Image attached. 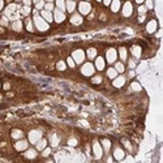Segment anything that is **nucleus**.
<instances>
[{
	"instance_id": "48",
	"label": "nucleus",
	"mask_w": 163,
	"mask_h": 163,
	"mask_svg": "<svg viewBox=\"0 0 163 163\" xmlns=\"http://www.w3.org/2000/svg\"><path fill=\"white\" fill-rule=\"evenodd\" d=\"M22 3L25 5H30V4H31V0H22Z\"/></svg>"
},
{
	"instance_id": "42",
	"label": "nucleus",
	"mask_w": 163,
	"mask_h": 163,
	"mask_svg": "<svg viewBox=\"0 0 163 163\" xmlns=\"http://www.w3.org/2000/svg\"><path fill=\"white\" fill-rule=\"evenodd\" d=\"M146 11H147V8L145 7V5H140V7H138V13L140 14H145Z\"/></svg>"
},
{
	"instance_id": "33",
	"label": "nucleus",
	"mask_w": 163,
	"mask_h": 163,
	"mask_svg": "<svg viewBox=\"0 0 163 163\" xmlns=\"http://www.w3.org/2000/svg\"><path fill=\"white\" fill-rule=\"evenodd\" d=\"M102 145H103V150L104 152H108L111 147V141L110 140H103L102 141Z\"/></svg>"
},
{
	"instance_id": "4",
	"label": "nucleus",
	"mask_w": 163,
	"mask_h": 163,
	"mask_svg": "<svg viewBox=\"0 0 163 163\" xmlns=\"http://www.w3.org/2000/svg\"><path fill=\"white\" fill-rule=\"evenodd\" d=\"M41 138H42V132L38 131V129H33V131L29 132V142L30 144L35 145Z\"/></svg>"
},
{
	"instance_id": "16",
	"label": "nucleus",
	"mask_w": 163,
	"mask_h": 163,
	"mask_svg": "<svg viewBox=\"0 0 163 163\" xmlns=\"http://www.w3.org/2000/svg\"><path fill=\"white\" fill-rule=\"evenodd\" d=\"M41 16L43 17V19L46 20L48 24H50V22H52V21H54V16H52V12H50V11L42 9V12H41Z\"/></svg>"
},
{
	"instance_id": "2",
	"label": "nucleus",
	"mask_w": 163,
	"mask_h": 163,
	"mask_svg": "<svg viewBox=\"0 0 163 163\" xmlns=\"http://www.w3.org/2000/svg\"><path fill=\"white\" fill-rule=\"evenodd\" d=\"M94 72H95V67L92 64V63H85V64L81 67V73H82L84 76H86V77L93 76Z\"/></svg>"
},
{
	"instance_id": "35",
	"label": "nucleus",
	"mask_w": 163,
	"mask_h": 163,
	"mask_svg": "<svg viewBox=\"0 0 163 163\" xmlns=\"http://www.w3.org/2000/svg\"><path fill=\"white\" fill-rule=\"evenodd\" d=\"M131 90H133V92H140V90H141V85L138 82H132L131 84Z\"/></svg>"
},
{
	"instance_id": "22",
	"label": "nucleus",
	"mask_w": 163,
	"mask_h": 163,
	"mask_svg": "<svg viewBox=\"0 0 163 163\" xmlns=\"http://www.w3.org/2000/svg\"><path fill=\"white\" fill-rule=\"evenodd\" d=\"M11 136H12V138H14V140H20V138L24 137V132L21 131V129H13Z\"/></svg>"
},
{
	"instance_id": "50",
	"label": "nucleus",
	"mask_w": 163,
	"mask_h": 163,
	"mask_svg": "<svg viewBox=\"0 0 163 163\" xmlns=\"http://www.w3.org/2000/svg\"><path fill=\"white\" fill-rule=\"evenodd\" d=\"M3 7H4V0H0V11L3 9Z\"/></svg>"
},
{
	"instance_id": "27",
	"label": "nucleus",
	"mask_w": 163,
	"mask_h": 163,
	"mask_svg": "<svg viewBox=\"0 0 163 163\" xmlns=\"http://www.w3.org/2000/svg\"><path fill=\"white\" fill-rule=\"evenodd\" d=\"M35 145H37V150H43L44 147L47 146V141L44 140V138H41Z\"/></svg>"
},
{
	"instance_id": "43",
	"label": "nucleus",
	"mask_w": 163,
	"mask_h": 163,
	"mask_svg": "<svg viewBox=\"0 0 163 163\" xmlns=\"http://www.w3.org/2000/svg\"><path fill=\"white\" fill-rule=\"evenodd\" d=\"M42 152H43V153H42V155H43V157H48L51 154V149H48V147H44Z\"/></svg>"
},
{
	"instance_id": "9",
	"label": "nucleus",
	"mask_w": 163,
	"mask_h": 163,
	"mask_svg": "<svg viewBox=\"0 0 163 163\" xmlns=\"http://www.w3.org/2000/svg\"><path fill=\"white\" fill-rule=\"evenodd\" d=\"M123 16L124 17H129L132 16V13H133V5H132L131 1H127L124 5H123Z\"/></svg>"
},
{
	"instance_id": "29",
	"label": "nucleus",
	"mask_w": 163,
	"mask_h": 163,
	"mask_svg": "<svg viewBox=\"0 0 163 163\" xmlns=\"http://www.w3.org/2000/svg\"><path fill=\"white\" fill-rule=\"evenodd\" d=\"M59 142H60V140H59V136L58 134H52V136H51V145H52L54 147L58 146Z\"/></svg>"
},
{
	"instance_id": "1",
	"label": "nucleus",
	"mask_w": 163,
	"mask_h": 163,
	"mask_svg": "<svg viewBox=\"0 0 163 163\" xmlns=\"http://www.w3.org/2000/svg\"><path fill=\"white\" fill-rule=\"evenodd\" d=\"M33 24L39 31H47L50 29V24L47 22L41 14H38L37 11H34V17H33Z\"/></svg>"
},
{
	"instance_id": "20",
	"label": "nucleus",
	"mask_w": 163,
	"mask_h": 163,
	"mask_svg": "<svg viewBox=\"0 0 163 163\" xmlns=\"http://www.w3.org/2000/svg\"><path fill=\"white\" fill-rule=\"evenodd\" d=\"M12 30H14V31L20 33L21 30H22V22H21L20 20H16L12 22Z\"/></svg>"
},
{
	"instance_id": "49",
	"label": "nucleus",
	"mask_w": 163,
	"mask_h": 163,
	"mask_svg": "<svg viewBox=\"0 0 163 163\" xmlns=\"http://www.w3.org/2000/svg\"><path fill=\"white\" fill-rule=\"evenodd\" d=\"M144 20H145V14H140V17H138V21H140V22H142Z\"/></svg>"
},
{
	"instance_id": "31",
	"label": "nucleus",
	"mask_w": 163,
	"mask_h": 163,
	"mask_svg": "<svg viewBox=\"0 0 163 163\" xmlns=\"http://www.w3.org/2000/svg\"><path fill=\"white\" fill-rule=\"evenodd\" d=\"M115 69L117 71V73H123V72L125 71V68H124V64H123L122 61L116 63V64H115Z\"/></svg>"
},
{
	"instance_id": "34",
	"label": "nucleus",
	"mask_w": 163,
	"mask_h": 163,
	"mask_svg": "<svg viewBox=\"0 0 163 163\" xmlns=\"http://www.w3.org/2000/svg\"><path fill=\"white\" fill-rule=\"evenodd\" d=\"M56 68H58L59 71H65V69H67V64H65L63 60H60V61H58V64H56Z\"/></svg>"
},
{
	"instance_id": "51",
	"label": "nucleus",
	"mask_w": 163,
	"mask_h": 163,
	"mask_svg": "<svg viewBox=\"0 0 163 163\" xmlns=\"http://www.w3.org/2000/svg\"><path fill=\"white\" fill-rule=\"evenodd\" d=\"M144 1H145V0H136V3H137V4H142Z\"/></svg>"
},
{
	"instance_id": "5",
	"label": "nucleus",
	"mask_w": 163,
	"mask_h": 163,
	"mask_svg": "<svg viewBox=\"0 0 163 163\" xmlns=\"http://www.w3.org/2000/svg\"><path fill=\"white\" fill-rule=\"evenodd\" d=\"M117 59V51L115 48H108L107 52H106V60H107L110 64H112V63H115Z\"/></svg>"
},
{
	"instance_id": "24",
	"label": "nucleus",
	"mask_w": 163,
	"mask_h": 163,
	"mask_svg": "<svg viewBox=\"0 0 163 163\" xmlns=\"http://www.w3.org/2000/svg\"><path fill=\"white\" fill-rule=\"evenodd\" d=\"M85 55L87 56V59H90V60H93V59H95L97 58V50L95 48H87V51H86V54Z\"/></svg>"
},
{
	"instance_id": "14",
	"label": "nucleus",
	"mask_w": 163,
	"mask_h": 163,
	"mask_svg": "<svg viewBox=\"0 0 163 163\" xmlns=\"http://www.w3.org/2000/svg\"><path fill=\"white\" fill-rule=\"evenodd\" d=\"M124 84H125V77L124 76H119V77L116 76L115 78H114L112 85L115 87H123V86H124Z\"/></svg>"
},
{
	"instance_id": "28",
	"label": "nucleus",
	"mask_w": 163,
	"mask_h": 163,
	"mask_svg": "<svg viewBox=\"0 0 163 163\" xmlns=\"http://www.w3.org/2000/svg\"><path fill=\"white\" fill-rule=\"evenodd\" d=\"M56 8L61 12H65V0H56Z\"/></svg>"
},
{
	"instance_id": "45",
	"label": "nucleus",
	"mask_w": 163,
	"mask_h": 163,
	"mask_svg": "<svg viewBox=\"0 0 163 163\" xmlns=\"http://www.w3.org/2000/svg\"><path fill=\"white\" fill-rule=\"evenodd\" d=\"M136 67V61H134V60H129V68H134Z\"/></svg>"
},
{
	"instance_id": "36",
	"label": "nucleus",
	"mask_w": 163,
	"mask_h": 163,
	"mask_svg": "<svg viewBox=\"0 0 163 163\" xmlns=\"http://www.w3.org/2000/svg\"><path fill=\"white\" fill-rule=\"evenodd\" d=\"M44 9H46V11H50V12H52L54 9H55V5H54L52 3H44Z\"/></svg>"
},
{
	"instance_id": "30",
	"label": "nucleus",
	"mask_w": 163,
	"mask_h": 163,
	"mask_svg": "<svg viewBox=\"0 0 163 163\" xmlns=\"http://www.w3.org/2000/svg\"><path fill=\"white\" fill-rule=\"evenodd\" d=\"M26 30L30 31V33L34 31V24H33V20H30V19L26 20Z\"/></svg>"
},
{
	"instance_id": "23",
	"label": "nucleus",
	"mask_w": 163,
	"mask_h": 163,
	"mask_svg": "<svg viewBox=\"0 0 163 163\" xmlns=\"http://www.w3.org/2000/svg\"><path fill=\"white\" fill-rule=\"evenodd\" d=\"M37 150L35 149H26V153H25V158L28 159H34L37 157Z\"/></svg>"
},
{
	"instance_id": "55",
	"label": "nucleus",
	"mask_w": 163,
	"mask_h": 163,
	"mask_svg": "<svg viewBox=\"0 0 163 163\" xmlns=\"http://www.w3.org/2000/svg\"><path fill=\"white\" fill-rule=\"evenodd\" d=\"M84 1H90V0H84Z\"/></svg>"
},
{
	"instance_id": "8",
	"label": "nucleus",
	"mask_w": 163,
	"mask_h": 163,
	"mask_svg": "<svg viewBox=\"0 0 163 163\" xmlns=\"http://www.w3.org/2000/svg\"><path fill=\"white\" fill-rule=\"evenodd\" d=\"M52 16H54V21H55L56 24H61L63 21L65 20V14H64V12H61L60 9H58V8H55V9H54Z\"/></svg>"
},
{
	"instance_id": "10",
	"label": "nucleus",
	"mask_w": 163,
	"mask_h": 163,
	"mask_svg": "<svg viewBox=\"0 0 163 163\" xmlns=\"http://www.w3.org/2000/svg\"><path fill=\"white\" fill-rule=\"evenodd\" d=\"M28 146H29V142L28 141H25V140H20L17 141L16 144H14V149L17 150V152H25L26 149H28Z\"/></svg>"
},
{
	"instance_id": "17",
	"label": "nucleus",
	"mask_w": 163,
	"mask_h": 163,
	"mask_svg": "<svg viewBox=\"0 0 163 163\" xmlns=\"http://www.w3.org/2000/svg\"><path fill=\"white\" fill-rule=\"evenodd\" d=\"M71 22H72V25H81V24H82V16H81L80 13L72 14Z\"/></svg>"
},
{
	"instance_id": "41",
	"label": "nucleus",
	"mask_w": 163,
	"mask_h": 163,
	"mask_svg": "<svg viewBox=\"0 0 163 163\" xmlns=\"http://www.w3.org/2000/svg\"><path fill=\"white\" fill-rule=\"evenodd\" d=\"M92 82L93 84H101L102 82V77L101 76H94L92 78Z\"/></svg>"
},
{
	"instance_id": "15",
	"label": "nucleus",
	"mask_w": 163,
	"mask_h": 163,
	"mask_svg": "<svg viewBox=\"0 0 163 163\" xmlns=\"http://www.w3.org/2000/svg\"><path fill=\"white\" fill-rule=\"evenodd\" d=\"M124 157H125V153L123 149L116 147V149L114 150V158H115L116 161H122V159H124Z\"/></svg>"
},
{
	"instance_id": "56",
	"label": "nucleus",
	"mask_w": 163,
	"mask_h": 163,
	"mask_svg": "<svg viewBox=\"0 0 163 163\" xmlns=\"http://www.w3.org/2000/svg\"><path fill=\"white\" fill-rule=\"evenodd\" d=\"M97 1H98V3H99V1H102V0H97Z\"/></svg>"
},
{
	"instance_id": "6",
	"label": "nucleus",
	"mask_w": 163,
	"mask_h": 163,
	"mask_svg": "<svg viewBox=\"0 0 163 163\" xmlns=\"http://www.w3.org/2000/svg\"><path fill=\"white\" fill-rule=\"evenodd\" d=\"M78 11H80V14H89L92 11V5L89 1H81L78 4Z\"/></svg>"
},
{
	"instance_id": "44",
	"label": "nucleus",
	"mask_w": 163,
	"mask_h": 163,
	"mask_svg": "<svg viewBox=\"0 0 163 163\" xmlns=\"http://www.w3.org/2000/svg\"><path fill=\"white\" fill-rule=\"evenodd\" d=\"M68 145H69V146H76L77 140H76V138H71V140H68Z\"/></svg>"
},
{
	"instance_id": "25",
	"label": "nucleus",
	"mask_w": 163,
	"mask_h": 163,
	"mask_svg": "<svg viewBox=\"0 0 163 163\" xmlns=\"http://www.w3.org/2000/svg\"><path fill=\"white\" fill-rule=\"evenodd\" d=\"M127 55H128L127 48L125 47H120L119 48V56H120V59H122V61H125V60H127Z\"/></svg>"
},
{
	"instance_id": "3",
	"label": "nucleus",
	"mask_w": 163,
	"mask_h": 163,
	"mask_svg": "<svg viewBox=\"0 0 163 163\" xmlns=\"http://www.w3.org/2000/svg\"><path fill=\"white\" fill-rule=\"evenodd\" d=\"M85 58H86V55H85V52H84L82 50H74L73 54H72V59L74 60L76 64H82Z\"/></svg>"
},
{
	"instance_id": "40",
	"label": "nucleus",
	"mask_w": 163,
	"mask_h": 163,
	"mask_svg": "<svg viewBox=\"0 0 163 163\" xmlns=\"http://www.w3.org/2000/svg\"><path fill=\"white\" fill-rule=\"evenodd\" d=\"M8 21H9V20H8L7 16H3L1 19H0V24H1L3 26H7L8 25Z\"/></svg>"
},
{
	"instance_id": "46",
	"label": "nucleus",
	"mask_w": 163,
	"mask_h": 163,
	"mask_svg": "<svg viewBox=\"0 0 163 163\" xmlns=\"http://www.w3.org/2000/svg\"><path fill=\"white\" fill-rule=\"evenodd\" d=\"M102 1H103V4L106 5V7H108V5L111 4V1H112V0H102Z\"/></svg>"
},
{
	"instance_id": "53",
	"label": "nucleus",
	"mask_w": 163,
	"mask_h": 163,
	"mask_svg": "<svg viewBox=\"0 0 163 163\" xmlns=\"http://www.w3.org/2000/svg\"><path fill=\"white\" fill-rule=\"evenodd\" d=\"M31 1H34V3H38V1H39V0H31Z\"/></svg>"
},
{
	"instance_id": "26",
	"label": "nucleus",
	"mask_w": 163,
	"mask_h": 163,
	"mask_svg": "<svg viewBox=\"0 0 163 163\" xmlns=\"http://www.w3.org/2000/svg\"><path fill=\"white\" fill-rule=\"evenodd\" d=\"M117 76V71L115 68H108L107 69V77L108 78H111V80H114Z\"/></svg>"
},
{
	"instance_id": "7",
	"label": "nucleus",
	"mask_w": 163,
	"mask_h": 163,
	"mask_svg": "<svg viewBox=\"0 0 163 163\" xmlns=\"http://www.w3.org/2000/svg\"><path fill=\"white\" fill-rule=\"evenodd\" d=\"M93 153H94V157L97 159H101L102 155H103V147L101 146V144H99L98 141H95V142L93 144Z\"/></svg>"
},
{
	"instance_id": "11",
	"label": "nucleus",
	"mask_w": 163,
	"mask_h": 163,
	"mask_svg": "<svg viewBox=\"0 0 163 163\" xmlns=\"http://www.w3.org/2000/svg\"><path fill=\"white\" fill-rule=\"evenodd\" d=\"M17 9H19V5L17 4H14V3H12V4H9L7 8H5V11H4V14L7 17H9L12 13H14Z\"/></svg>"
},
{
	"instance_id": "12",
	"label": "nucleus",
	"mask_w": 163,
	"mask_h": 163,
	"mask_svg": "<svg viewBox=\"0 0 163 163\" xmlns=\"http://www.w3.org/2000/svg\"><path fill=\"white\" fill-rule=\"evenodd\" d=\"M157 28H158V22H157L155 20H152V21H149V22H147V25H146V31L150 33V34H153V33L157 30Z\"/></svg>"
},
{
	"instance_id": "47",
	"label": "nucleus",
	"mask_w": 163,
	"mask_h": 163,
	"mask_svg": "<svg viewBox=\"0 0 163 163\" xmlns=\"http://www.w3.org/2000/svg\"><path fill=\"white\" fill-rule=\"evenodd\" d=\"M124 145L127 146V149H129V150H132V146H131V144L128 142V141H124Z\"/></svg>"
},
{
	"instance_id": "19",
	"label": "nucleus",
	"mask_w": 163,
	"mask_h": 163,
	"mask_svg": "<svg viewBox=\"0 0 163 163\" xmlns=\"http://www.w3.org/2000/svg\"><path fill=\"white\" fill-rule=\"evenodd\" d=\"M131 52H132V55H133L136 59H140L141 54H142V48H141L140 46H133L131 48Z\"/></svg>"
},
{
	"instance_id": "13",
	"label": "nucleus",
	"mask_w": 163,
	"mask_h": 163,
	"mask_svg": "<svg viewBox=\"0 0 163 163\" xmlns=\"http://www.w3.org/2000/svg\"><path fill=\"white\" fill-rule=\"evenodd\" d=\"M104 65H106V61H104V59L102 58V56L95 58V65H94L95 69H98V71H103Z\"/></svg>"
},
{
	"instance_id": "52",
	"label": "nucleus",
	"mask_w": 163,
	"mask_h": 163,
	"mask_svg": "<svg viewBox=\"0 0 163 163\" xmlns=\"http://www.w3.org/2000/svg\"><path fill=\"white\" fill-rule=\"evenodd\" d=\"M46 1H47V3H52L54 0H46Z\"/></svg>"
},
{
	"instance_id": "37",
	"label": "nucleus",
	"mask_w": 163,
	"mask_h": 163,
	"mask_svg": "<svg viewBox=\"0 0 163 163\" xmlns=\"http://www.w3.org/2000/svg\"><path fill=\"white\" fill-rule=\"evenodd\" d=\"M67 64H68V67H69V68H74V67H76V63H74V60L72 59V56L67 59Z\"/></svg>"
},
{
	"instance_id": "54",
	"label": "nucleus",
	"mask_w": 163,
	"mask_h": 163,
	"mask_svg": "<svg viewBox=\"0 0 163 163\" xmlns=\"http://www.w3.org/2000/svg\"><path fill=\"white\" fill-rule=\"evenodd\" d=\"M1 99H3V97H1V95H0V102H1Z\"/></svg>"
},
{
	"instance_id": "39",
	"label": "nucleus",
	"mask_w": 163,
	"mask_h": 163,
	"mask_svg": "<svg viewBox=\"0 0 163 163\" xmlns=\"http://www.w3.org/2000/svg\"><path fill=\"white\" fill-rule=\"evenodd\" d=\"M35 8H37V9H43V8H44V1H43V0H39L38 3H35Z\"/></svg>"
},
{
	"instance_id": "57",
	"label": "nucleus",
	"mask_w": 163,
	"mask_h": 163,
	"mask_svg": "<svg viewBox=\"0 0 163 163\" xmlns=\"http://www.w3.org/2000/svg\"><path fill=\"white\" fill-rule=\"evenodd\" d=\"M0 86H1V85H0Z\"/></svg>"
},
{
	"instance_id": "18",
	"label": "nucleus",
	"mask_w": 163,
	"mask_h": 163,
	"mask_svg": "<svg viewBox=\"0 0 163 163\" xmlns=\"http://www.w3.org/2000/svg\"><path fill=\"white\" fill-rule=\"evenodd\" d=\"M74 9H76V3H74V0H67V1H65V11L69 12V13H73Z\"/></svg>"
},
{
	"instance_id": "38",
	"label": "nucleus",
	"mask_w": 163,
	"mask_h": 163,
	"mask_svg": "<svg viewBox=\"0 0 163 163\" xmlns=\"http://www.w3.org/2000/svg\"><path fill=\"white\" fill-rule=\"evenodd\" d=\"M145 7H146L147 9H153V7H154L153 0H145Z\"/></svg>"
},
{
	"instance_id": "21",
	"label": "nucleus",
	"mask_w": 163,
	"mask_h": 163,
	"mask_svg": "<svg viewBox=\"0 0 163 163\" xmlns=\"http://www.w3.org/2000/svg\"><path fill=\"white\" fill-rule=\"evenodd\" d=\"M120 0H112L111 1V4H110V7H111V11L114 12V13H116V12H119L120 9Z\"/></svg>"
},
{
	"instance_id": "32",
	"label": "nucleus",
	"mask_w": 163,
	"mask_h": 163,
	"mask_svg": "<svg viewBox=\"0 0 163 163\" xmlns=\"http://www.w3.org/2000/svg\"><path fill=\"white\" fill-rule=\"evenodd\" d=\"M30 12H31V8H30V5H24V7L21 8V13H22L24 16H28Z\"/></svg>"
}]
</instances>
